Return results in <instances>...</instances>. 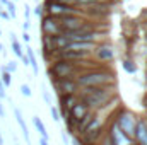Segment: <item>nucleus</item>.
Instances as JSON below:
<instances>
[{
    "label": "nucleus",
    "mask_w": 147,
    "mask_h": 145,
    "mask_svg": "<svg viewBox=\"0 0 147 145\" xmlns=\"http://www.w3.org/2000/svg\"><path fill=\"white\" fill-rule=\"evenodd\" d=\"M0 34H2V29H0Z\"/></svg>",
    "instance_id": "a19ab883"
},
{
    "label": "nucleus",
    "mask_w": 147,
    "mask_h": 145,
    "mask_svg": "<svg viewBox=\"0 0 147 145\" xmlns=\"http://www.w3.org/2000/svg\"><path fill=\"white\" fill-rule=\"evenodd\" d=\"M24 17H26V21H29V17H31V7L28 3L24 5Z\"/></svg>",
    "instance_id": "b1692460"
},
{
    "label": "nucleus",
    "mask_w": 147,
    "mask_h": 145,
    "mask_svg": "<svg viewBox=\"0 0 147 145\" xmlns=\"http://www.w3.org/2000/svg\"><path fill=\"white\" fill-rule=\"evenodd\" d=\"M113 121H115V125L127 135V137H130L132 140H134V132H135V125H137V119H139V116L134 113V111H130L128 108H120L115 114H113Z\"/></svg>",
    "instance_id": "7ed1b4c3"
},
{
    "label": "nucleus",
    "mask_w": 147,
    "mask_h": 145,
    "mask_svg": "<svg viewBox=\"0 0 147 145\" xmlns=\"http://www.w3.org/2000/svg\"><path fill=\"white\" fill-rule=\"evenodd\" d=\"M16 145H19V144H16Z\"/></svg>",
    "instance_id": "37998d69"
},
{
    "label": "nucleus",
    "mask_w": 147,
    "mask_h": 145,
    "mask_svg": "<svg viewBox=\"0 0 147 145\" xmlns=\"http://www.w3.org/2000/svg\"><path fill=\"white\" fill-rule=\"evenodd\" d=\"M60 137H62V142L65 145H69V135L65 133V132H60Z\"/></svg>",
    "instance_id": "bb28decb"
},
{
    "label": "nucleus",
    "mask_w": 147,
    "mask_h": 145,
    "mask_svg": "<svg viewBox=\"0 0 147 145\" xmlns=\"http://www.w3.org/2000/svg\"><path fill=\"white\" fill-rule=\"evenodd\" d=\"M0 116H2V118L5 116V111H3V108H2V103H0Z\"/></svg>",
    "instance_id": "f704fd0d"
},
{
    "label": "nucleus",
    "mask_w": 147,
    "mask_h": 145,
    "mask_svg": "<svg viewBox=\"0 0 147 145\" xmlns=\"http://www.w3.org/2000/svg\"><path fill=\"white\" fill-rule=\"evenodd\" d=\"M29 28H31V22H29V21H24V24H22L24 33H28V31H29Z\"/></svg>",
    "instance_id": "cd10ccee"
},
{
    "label": "nucleus",
    "mask_w": 147,
    "mask_h": 145,
    "mask_svg": "<svg viewBox=\"0 0 147 145\" xmlns=\"http://www.w3.org/2000/svg\"><path fill=\"white\" fill-rule=\"evenodd\" d=\"M94 55H96L98 62H103L105 65H106L108 62H113V58H115V51H113V48H111L108 43H99V44L96 46Z\"/></svg>",
    "instance_id": "6e6552de"
},
{
    "label": "nucleus",
    "mask_w": 147,
    "mask_h": 145,
    "mask_svg": "<svg viewBox=\"0 0 147 145\" xmlns=\"http://www.w3.org/2000/svg\"><path fill=\"white\" fill-rule=\"evenodd\" d=\"M0 80L3 84V87H10V84H12V73L7 72L5 67H2V70H0Z\"/></svg>",
    "instance_id": "f3484780"
},
{
    "label": "nucleus",
    "mask_w": 147,
    "mask_h": 145,
    "mask_svg": "<svg viewBox=\"0 0 147 145\" xmlns=\"http://www.w3.org/2000/svg\"><path fill=\"white\" fill-rule=\"evenodd\" d=\"M0 17H2V19H5V21H7V19H10V15H9V12H7V10H2V12H0Z\"/></svg>",
    "instance_id": "c756f323"
},
{
    "label": "nucleus",
    "mask_w": 147,
    "mask_h": 145,
    "mask_svg": "<svg viewBox=\"0 0 147 145\" xmlns=\"http://www.w3.org/2000/svg\"><path fill=\"white\" fill-rule=\"evenodd\" d=\"M0 55H3V44L0 43Z\"/></svg>",
    "instance_id": "c9c22d12"
},
{
    "label": "nucleus",
    "mask_w": 147,
    "mask_h": 145,
    "mask_svg": "<svg viewBox=\"0 0 147 145\" xmlns=\"http://www.w3.org/2000/svg\"><path fill=\"white\" fill-rule=\"evenodd\" d=\"M72 145H84V144H82V140H80L79 137H74L72 138Z\"/></svg>",
    "instance_id": "c85d7f7f"
},
{
    "label": "nucleus",
    "mask_w": 147,
    "mask_h": 145,
    "mask_svg": "<svg viewBox=\"0 0 147 145\" xmlns=\"http://www.w3.org/2000/svg\"><path fill=\"white\" fill-rule=\"evenodd\" d=\"M48 75L50 79H75L79 75V68L74 62H65V60H57L48 65Z\"/></svg>",
    "instance_id": "20e7f679"
},
{
    "label": "nucleus",
    "mask_w": 147,
    "mask_h": 145,
    "mask_svg": "<svg viewBox=\"0 0 147 145\" xmlns=\"http://www.w3.org/2000/svg\"><path fill=\"white\" fill-rule=\"evenodd\" d=\"M75 80L79 84V89H84V87H101V85H116L118 84L116 73L113 72L108 65H103L99 68L80 73V75L75 77Z\"/></svg>",
    "instance_id": "f03ea898"
},
{
    "label": "nucleus",
    "mask_w": 147,
    "mask_h": 145,
    "mask_svg": "<svg viewBox=\"0 0 147 145\" xmlns=\"http://www.w3.org/2000/svg\"><path fill=\"white\" fill-rule=\"evenodd\" d=\"M50 114H51V119L53 121H60L62 119V114H60V109L57 108V106H50Z\"/></svg>",
    "instance_id": "6ab92c4d"
},
{
    "label": "nucleus",
    "mask_w": 147,
    "mask_h": 145,
    "mask_svg": "<svg viewBox=\"0 0 147 145\" xmlns=\"http://www.w3.org/2000/svg\"><path fill=\"white\" fill-rule=\"evenodd\" d=\"M19 89H21V94H22L24 97H31V96H33V91H31V87H29L28 84H21Z\"/></svg>",
    "instance_id": "aec40b11"
},
{
    "label": "nucleus",
    "mask_w": 147,
    "mask_h": 145,
    "mask_svg": "<svg viewBox=\"0 0 147 145\" xmlns=\"http://www.w3.org/2000/svg\"><path fill=\"white\" fill-rule=\"evenodd\" d=\"M34 14H36L38 17H43V15H45V5L38 3L36 7H34Z\"/></svg>",
    "instance_id": "5701e85b"
},
{
    "label": "nucleus",
    "mask_w": 147,
    "mask_h": 145,
    "mask_svg": "<svg viewBox=\"0 0 147 145\" xmlns=\"http://www.w3.org/2000/svg\"><path fill=\"white\" fill-rule=\"evenodd\" d=\"M134 142H137L139 145H147V121L144 118L137 119L135 132H134Z\"/></svg>",
    "instance_id": "1a4fd4ad"
},
{
    "label": "nucleus",
    "mask_w": 147,
    "mask_h": 145,
    "mask_svg": "<svg viewBox=\"0 0 147 145\" xmlns=\"http://www.w3.org/2000/svg\"><path fill=\"white\" fill-rule=\"evenodd\" d=\"M0 2H2V5H7L9 3V0H0Z\"/></svg>",
    "instance_id": "e433bc0d"
},
{
    "label": "nucleus",
    "mask_w": 147,
    "mask_h": 145,
    "mask_svg": "<svg viewBox=\"0 0 147 145\" xmlns=\"http://www.w3.org/2000/svg\"><path fill=\"white\" fill-rule=\"evenodd\" d=\"M106 137H108V140H110L111 145H130L132 142H134L130 137H127V135L115 125V121H111V125L108 126Z\"/></svg>",
    "instance_id": "423d86ee"
},
{
    "label": "nucleus",
    "mask_w": 147,
    "mask_h": 145,
    "mask_svg": "<svg viewBox=\"0 0 147 145\" xmlns=\"http://www.w3.org/2000/svg\"><path fill=\"white\" fill-rule=\"evenodd\" d=\"M33 125H34L36 132L39 133V137L50 142V135H48V130H46V126H45V123L41 121V118H39V116H33Z\"/></svg>",
    "instance_id": "ddd939ff"
},
{
    "label": "nucleus",
    "mask_w": 147,
    "mask_h": 145,
    "mask_svg": "<svg viewBox=\"0 0 147 145\" xmlns=\"http://www.w3.org/2000/svg\"><path fill=\"white\" fill-rule=\"evenodd\" d=\"M0 12H2V9H0Z\"/></svg>",
    "instance_id": "79ce46f5"
},
{
    "label": "nucleus",
    "mask_w": 147,
    "mask_h": 145,
    "mask_svg": "<svg viewBox=\"0 0 147 145\" xmlns=\"http://www.w3.org/2000/svg\"><path fill=\"white\" fill-rule=\"evenodd\" d=\"M12 111H14V116H16V121H17V125L21 126L22 137L26 138V142H28V144H31V138H29V130H28V125H26V121H24V118H22V113H21V109H17L16 106H12Z\"/></svg>",
    "instance_id": "9b49d317"
},
{
    "label": "nucleus",
    "mask_w": 147,
    "mask_h": 145,
    "mask_svg": "<svg viewBox=\"0 0 147 145\" xmlns=\"http://www.w3.org/2000/svg\"><path fill=\"white\" fill-rule=\"evenodd\" d=\"M5 7H7V12H9V15L14 19V17H16V5H14V2H10V0H9V3H7Z\"/></svg>",
    "instance_id": "412c9836"
},
{
    "label": "nucleus",
    "mask_w": 147,
    "mask_h": 145,
    "mask_svg": "<svg viewBox=\"0 0 147 145\" xmlns=\"http://www.w3.org/2000/svg\"><path fill=\"white\" fill-rule=\"evenodd\" d=\"M22 39H24L26 43H29V41H31V36H29V33H22Z\"/></svg>",
    "instance_id": "7c9ffc66"
},
{
    "label": "nucleus",
    "mask_w": 147,
    "mask_h": 145,
    "mask_svg": "<svg viewBox=\"0 0 147 145\" xmlns=\"http://www.w3.org/2000/svg\"><path fill=\"white\" fill-rule=\"evenodd\" d=\"M50 82H51V85H53V89H55V92H57L58 96L79 94V91H80L75 79H60V80L50 79Z\"/></svg>",
    "instance_id": "39448f33"
},
{
    "label": "nucleus",
    "mask_w": 147,
    "mask_h": 145,
    "mask_svg": "<svg viewBox=\"0 0 147 145\" xmlns=\"http://www.w3.org/2000/svg\"><path fill=\"white\" fill-rule=\"evenodd\" d=\"M146 41H147V33H146Z\"/></svg>",
    "instance_id": "ea45409f"
},
{
    "label": "nucleus",
    "mask_w": 147,
    "mask_h": 145,
    "mask_svg": "<svg viewBox=\"0 0 147 145\" xmlns=\"http://www.w3.org/2000/svg\"><path fill=\"white\" fill-rule=\"evenodd\" d=\"M7 97V94H5V87H3V84H2V80H0V99H5Z\"/></svg>",
    "instance_id": "a878e982"
},
{
    "label": "nucleus",
    "mask_w": 147,
    "mask_h": 145,
    "mask_svg": "<svg viewBox=\"0 0 147 145\" xmlns=\"http://www.w3.org/2000/svg\"><path fill=\"white\" fill-rule=\"evenodd\" d=\"M121 67L125 68V72L127 73H135L137 72V65H135L132 60H128V58H125V60L121 62Z\"/></svg>",
    "instance_id": "a211bd4d"
},
{
    "label": "nucleus",
    "mask_w": 147,
    "mask_h": 145,
    "mask_svg": "<svg viewBox=\"0 0 147 145\" xmlns=\"http://www.w3.org/2000/svg\"><path fill=\"white\" fill-rule=\"evenodd\" d=\"M79 101L77 94H69V96H58V103H60V114H65L74 108V104Z\"/></svg>",
    "instance_id": "9d476101"
},
{
    "label": "nucleus",
    "mask_w": 147,
    "mask_h": 145,
    "mask_svg": "<svg viewBox=\"0 0 147 145\" xmlns=\"http://www.w3.org/2000/svg\"><path fill=\"white\" fill-rule=\"evenodd\" d=\"M146 84H147V72H146Z\"/></svg>",
    "instance_id": "58836bf2"
},
{
    "label": "nucleus",
    "mask_w": 147,
    "mask_h": 145,
    "mask_svg": "<svg viewBox=\"0 0 147 145\" xmlns=\"http://www.w3.org/2000/svg\"><path fill=\"white\" fill-rule=\"evenodd\" d=\"M99 145H111V144H110V140H108V137H105V138L99 142Z\"/></svg>",
    "instance_id": "473e14b6"
},
{
    "label": "nucleus",
    "mask_w": 147,
    "mask_h": 145,
    "mask_svg": "<svg viewBox=\"0 0 147 145\" xmlns=\"http://www.w3.org/2000/svg\"><path fill=\"white\" fill-rule=\"evenodd\" d=\"M79 99L89 108L92 113H101L105 109H108L118 101V94H116V85H101V87H84L79 91Z\"/></svg>",
    "instance_id": "f257e3e1"
},
{
    "label": "nucleus",
    "mask_w": 147,
    "mask_h": 145,
    "mask_svg": "<svg viewBox=\"0 0 147 145\" xmlns=\"http://www.w3.org/2000/svg\"><path fill=\"white\" fill-rule=\"evenodd\" d=\"M142 104H144V108L147 109V94L144 96V99H142Z\"/></svg>",
    "instance_id": "72a5a7b5"
},
{
    "label": "nucleus",
    "mask_w": 147,
    "mask_h": 145,
    "mask_svg": "<svg viewBox=\"0 0 147 145\" xmlns=\"http://www.w3.org/2000/svg\"><path fill=\"white\" fill-rule=\"evenodd\" d=\"M26 56H28V60H29V67L33 68L34 75H38V72H39V67H38L36 55H34V51H33V48H31V46H26Z\"/></svg>",
    "instance_id": "4468645a"
},
{
    "label": "nucleus",
    "mask_w": 147,
    "mask_h": 145,
    "mask_svg": "<svg viewBox=\"0 0 147 145\" xmlns=\"http://www.w3.org/2000/svg\"><path fill=\"white\" fill-rule=\"evenodd\" d=\"M38 144H39V145H50V142H48V140H45V138H41V137H39V140H38Z\"/></svg>",
    "instance_id": "2f4dec72"
},
{
    "label": "nucleus",
    "mask_w": 147,
    "mask_h": 145,
    "mask_svg": "<svg viewBox=\"0 0 147 145\" xmlns=\"http://www.w3.org/2000/svg\"><path fill=\"white\" fill-rule=\"evenodd\" d=\"M41 33L46 34V36H60L62 28H60V24H58V21L55 17L43 15L41 17Z\"/></svg>",
    "instance_id": "0eeeda50"
},
{
    "label": "nucleus",
    "mask_w": 147,
    "mask_h": 145,
    "mask_svg": "<svg viewBox=\"0 0 147 145\" xmlns=\"http://www.w3.org/2000/svg\"><path fill=\"white\" fill-rule=\"evenodd\" d=\"M75 2V7H80V9H87V7H92V5H98V3H103L106 0H74Z\"/></svg>",
    "instance_id": "dca6fc26"
},
{
    "label": "nucleus",
    "mask_w": 147,
    "mask_h": 145,
    "mask_svg": "<svg viewBox=\"0 0 147 145\" xmlns=\"http://www.w3.org/2000/svg\"><path fill=\"white\" fill-rule=\"evenodd\" d=\"M130 145H139V144H137V142H132V144H130Z\"/></svg>",
    "instance_id": "4c0bfd02"
},
{
    "label": "nucleus",
    "mask_w": 147,
    "mask_h": 145,
    "mask_svg": "<svg viewBox=\"0 0 147 145\" xmlns=\"http://www.w3.org/2000/svg\"><path fill=\"white\" fill-rule=\"evenodd\" d=\"M5 70H7L9 73H14L16 70H17V63H16V62H9V63L5 65Z\"/></svg>",
    "instance_id": "4be33fe9"
},
{
    "label": "nucleus",
    "mask_w": 147,
    "mask_h": 145,
    "mask_svg": "<svg viewBox=\"0 0 147 145\" xmlns=\"http://www.w3.org/2000/svg\"><path fill=\"white\" fill-rule=\"evenodd\" d=\"M87 113H89V108H87V106H86V104H84V103H82L80 99H79V101H77V103L74 104V108L70 109V111H69V114L72 116L75 121L82 119V118H84V116H86Z\"/></svg>",
    "instance_id": "f8f14e48"
},
{
    "label": "nucleus",
    "mask_w": 147,
    "mask_h": 145,
    "mask_svg": "<svg viewBox=\"0 0 147 145\" xmlns=\"http://www.w3.org/2000/svg\"><path fill=\"white\" fill-rule=\"evenodd\" d=\"M43 99L46 101V104H50V106H51V97H50V94H48L46 91H43Z\"/></svg>",
    "instance_id": "393cba45"
},
{
    "label": "nucleus",
    "mask_w": 147,
    "mask_h": 145,
    "mask_svg": "<svg viewBox=\"0 0 147 145\" xmlns=\"http://www.w3.org/2000/svg\"><path fill=\"white\" fill-rule=\"evenodd\" d=\"M10 41H12V51H14V55H16L17 58H22V56H24L22 46H21V43L17 41V38H16L14 33H10Z\"/></svg>",
    "instance_id": "2eb2a0df"
}]
</instances>
